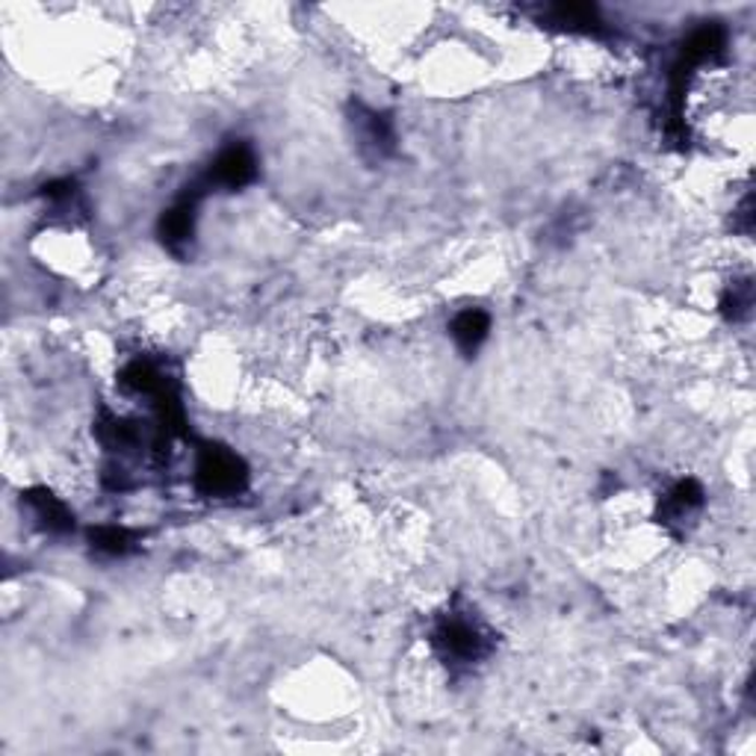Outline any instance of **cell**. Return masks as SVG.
Wrapping results in <instances>:
<instances>
[{"label":"cell","instance_id":"obj_10","mask_svg":"<svg viewBox=\"0 0 756 756\" xmlns=\"http://www.w3.org/2000/svg\"><path fill=\"white\" fill-rule=\"evenodd\" d=\"M133 541L136 535L124 526H98L93 529V547L98 552H107V556H124L127 550H133Z\"/></svg>","mask_w":756,"mask_h":756},{"label":"cell","instance_id":"obj_6","mask_svg":"<svg viewBox=\"0 0 756 756\" xmlns=\"http://www.w3.org/2000/svg\"><path fill=\"white\" fill-rule=\"evenodd\" d=\"M24 505L31 509L36 526L45 532H53V535H62V532L74 529L72 511L65 509V502H60L53 493L48 491H27L24 493Z\"/></svg>","mask_w":756,"mask_h":756},{"label":"cell","instance_id":"obj_1","mask_svg":"<svg viewBox=\"0 0 756 756\" xmlns=\"http://www.w3.org/2000/svg\"><path fill=\"white\" fill-rule=\"evenodd\" d=\"M431 644L443 662L459 664V668H471L491 654V635L485 633L479 621H473L467 614H447L435 626Z\"/></svg>","mask_w":756,"mask_h":756},{"label":"cell","instance_id":"obj_3","mask_svg":"<svg viewBox=\"0 0 756 756\" xmlns=\"http://www.w3.org/2000/svg\"><path fill=\"white\" fill-rule=\"evenodd\" d=\"M205 186L193 184L186 190L178 202H174L169 210L160 219V240L166 243V248H172L174 255H181L190 248L195 236V219H198V205L205 198Z\"/></svg>","mask_w":756,"mask_h":756},{"label":"cell","instance_id":"obj_11","mask_svg":"<svg viewBox=\"0 0 756 756\" xmlns=\"http://www.w3.org/2000/svg\"><path fill=\"white\" fill-rule=\"evenodd\" d=\"M721 305H724L730 317L742 319L751 310V305H754V286L747 284V281H739V284L730 286V293H727Z\"/></svg>","mask_w":756,"mask_h":756},{"label":"cell","instance_id":"obj_4","mask_svg":"<svg viewBox=\"0 0 756 756\" xmlns=\"http://www.w3.org/2000/svg\"><path fill=\"white\" fill-rule=\"evenodd\" d=\"M257 174V160L255 151L248 148L246 143L228 145L225 151L219 154L214 160V166L207 169V174L198 181L205 190H240L255 181Z\"/></svg>","mask_w":756,"mask_h":756},{"label":"cell","instance_id":"obj_2","mask_svg":"<svg viewBox=\"0 0 756 756\" xmlns=\"http://www.w3.org/2000/svg\"><path fill=\"white\" fill-rule=\"evenodd\" d=\"M248 471L243 459L222 447H205L195 464V485L205 497H236L246 488Z\"/></svg>","mask_w":756,"mask_h":756},{"label":"cell","instance_id":"obj_8","mask_svg":"<svg viewBox=\"0 0 756 756\" xmlns=\"http://www.w3.org/2000/svg\"><path fill=\"white\" fill-rule=\"evenodd\" d=\"M488 331H491V317L479 307L461 310L459 317L452 319V340L464 355H476L481 343L488 340Z\"/></svg>","mask_w":756,"mask_h":756},{"label":"cell","instance_id":"obj_5","mask_svg":"<svg viewBox=\"0 0 756 756\" xmlns=\"http://www.w3.org/2000/svg\"><path fill=\"white\" fill-rule=\"evenodd\" d=\"M352 127H355L361 154L369 157V160H381V157H388L393 151L397 133H393V124L385 113H376L364 103H355L352 107Z\"/></svg>","mask_w":756,"mask_h":756},{"label":"cell","instance_id":"obj_7","mask_svg":"<svg viewBox=\"0 0 756 756\" xmlns=\"http://www.w3.org/2000/svg\"><path fill=\"white\" fill-rule=\"evenodd\" d=\"M700 505H704V488L695 479H683L664 493L659 514H662L664 523H685L692 514L700 511Z\"/></svg>","mask_w":756,"mask_h":756},{"label":"cell","instance_id":"obj_9","mask_svg":"<svg viewBox=\"0 0 756 756\" xmlns=\"http://www.w3.org/2000/svg\"><path fill=\"white\" fill-rule=\"evenodd\" d=\"M547 15H550L552 24H559V27H564V31H583V33L600 31L597 10L588 7V3H559V7H552Z\"/></svg>","mask_w":756,"mask_h":756}]
</instances>
